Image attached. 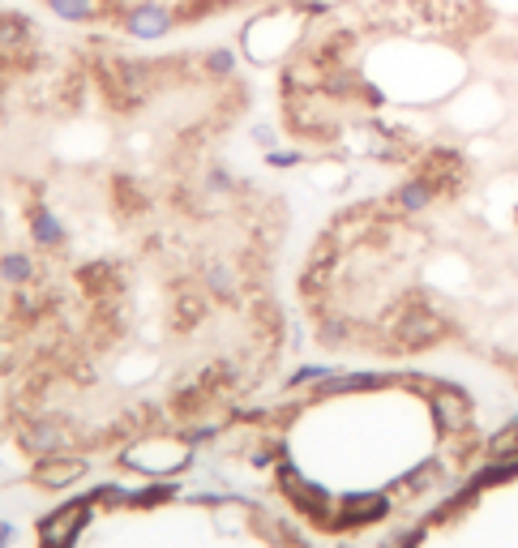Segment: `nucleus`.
Returning a JSON list of instances; mask_svg holds the SVG:
<instances>
[{
    "label": "nucleus",
    "mask_w": 518,
    "mask_h": 548,
    "mask_svg": "<svg viewBox=\"0 0 518 548\" xmlns=\"http://www.w3.org/2000/svg\"><path fill=\"white\" fill-rule=\"evenodd\" d=\"M171 22H176V14L171 9H163V5H138L133 14H129V34L133 39H163V34L171 31Z\"/></svg>",
    "instance_id": "nucleus-2"
},
{
    "label": "nucleus",
    "mask_w": 518,
    "mask_h": 548,
    "mask_svg": "<svg viewBox=\"0 0 518 548\" xmlns=\"http://www.w3.org/2000/svg\"><path fill=\"white\" fill-rule=\"evenodd\" d=\"M381 548H518V445L488 455L467 484Z\"/></svg>",
    "instance_id": "nucleus-1"
},
{
    "label": "nucleus",
    "mask_w": 518,
    "mask_h": 548,
    "mask_svg": "<svg viewBox=\"0 0 518 548\" xmlns=\"http://www.w3.org/2000/svg\"><path fill=\"white\" fill-rule=\"evenodd\" d=\"M82 475H86V463H82V458H44L39 472H34V480L44 488H61V484L82 480Z\"/></svg>",
    "instance_id": "nucleus-3"
},
{
    "label": "nucleus",
    "mask_w": 518,
    "mask_h": 548,
    "mask_svg": "<svg viewBox=\"0 0 518 548\" xmlns=\"http://www.w3.org/2000/svg\"><path fill=\"white\" fill-rule=\"evenodd\" d=\"M206 64H210V73L228 77V73H231V52H214V56H210V61H206Z\"/></svg>",
    "instance_id": "nucleus-6"
},
{
    "label": "nucleus",
    "mask_w": 518,
    "mask_h": 548,
    "mask_svg": "<svg viewBox=\"0 0 518 548\" xmlns=\"http://www.w3.org/2000/svg\"><path fill=\"white\" fill-rule=\"evenodd\" d=\"M0 73H5V56H0Z\"/></svg>",
    "instance_id": "nucleus-7"
},
{
    "label": "nucleus",
    "mask_w": 518,
    "mask_h": 548,
    "mask_svg": "<svg viewBox=\"0 0 518 548\" xmlns=\"http://www.w3.org/2000/svg\"><path fill=\"white\" fill-rule=\"evenodd\" d=\"M52 5V14L69 17V22H91L99 17V0H47Z\"/></svg>",
    "instance_id": "nucleus-5"
},
{
    "label": "nucleus",
    "mask_w": 518,
    "mask_h": 548,
    "mask_svg": "<svg viewBox=\"0 0 518 548\" xmlns=\"http://www.w3.org/2000/svg\"><path fill=\"white\" fill-rule=\"evenodd\" d=\"M82 514H86V505H64L61 514H52L44 523V544L47 548H64V544H69V535L77 532Z\"/></svg>",
    "instance_id": "nucleus-4"
}]
</instances>
